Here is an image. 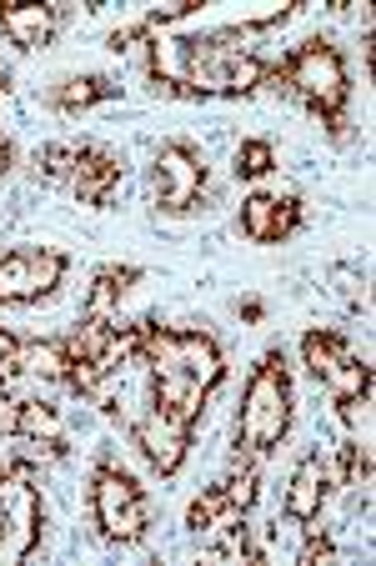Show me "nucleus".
I'll return each mask as SVG.
<instances>
[{"label": "nucleus", "instance_id": "28", "mask_svg": "<svg viewBox=\"0 0 376 566\" xmlns=\"http://www.w3.org/2000/svg\"><path fill=\"white\" fill-rule=\"evenodd\" d=\"M15 352H21V336H11V332H0V381L15 371Z\"/></svg>", "mask_w": 376, "mask_h": 566}, {"label": "nucleus", "instance_id": "8", "mask_svg": "<svg viewBox=\"0 0 376 566\" xmlns=\"http://www.w3.org/2000/svg\"><path fill=\"white\" fill-rule=\"evenodd\" d=\"M71 271V256L51 247H15L0 256V306H31L45 301Z\"/></svg>", "mask_w": 376, "mask_h": 566}, {"label": "nucleus", "instance_id": "31", "mask_svg": "<svg viewBox=\"0 0 376 566\" xmlns=\"http://www.w3.org/2000/svg\"><path fill=\"white\" fill-rule=\"evenodd\" d=\"M6 91H11V75L0 71V101H6Z\"/></svg>", "mask_w": 376, "mask_h": 566}, {"label": "nucleus", "instance_id": "24", "mask_svg": "<svg viewBox=\"0 0 376 566\" xmlns=\"http://www.w3.org/2000/svg\"><path fill=\"white\" fill-rule=\"evenodd\" d=\"M342 417H346V427L356 431V441H362V447H372V386H366V391H356L352 401H342Z\"/></svg>", "mask_w": 376, "mask_h": 566}, {"label": "nucleus", "instance_id": "13", "mask_svg": "<svg viewBox=\"0 0 376 566\" xmlns=\"http://www.w3.org/2000/svg\"><path fill=\"white\" fill-rule=\"evenodd\" d=\"M71 186L81 196V206H96L106 211L116 201V186H121V160L111 156L106 146H75V166H71Z\"/></svg>", "mask_w": 376, "mask_h": 566}, {"label": "nucleus", "instance_id": "10", "mask_svg": "<svg viewBox=\"0 0 376 566\" xmlns=\"http://www.w3.org/2000/svg\"><path fill=\"white\" fill-rule=\"evenodd\" d=\"M301 221H306V206H301V196H247L241 201V231L257 241V247H276V241H286V235L301 231Z\"/></svg>", "mask_w": 376, "mask_h": 566}, {"label": "nucleus", "instance_id": "3", "mask_svg": "<svg viewBox=\"0 0 376 566\" xmlns=\"http://www.w3.org/2000/svg\"><path fill=\"white\" fill-rule=\"evenodd\" d=\"M276 81H286V91L312 111L332 136H346V101H352V71L346 55L336 51L326 35L301 41L296 51H286L276 61Z\"/></svg>", "mask_w": 376, "mask_h": 566}, {"label": "nucleus", "instance_id": "18", "mask_svg": "<svg viewBox=\"0 0 376 566\" xmlns=\"http://www.w3.org/2000/svg\"><path fill=\"white\" fill-rule=\"evenodd\" d=\"M352 356V346H346L342 332H326V326H312V332L301 336V361L312 366V376L322 381L326 371H336V366Z\"/></svg>", "mask_w": 376, "mask_h": 566}, {"label": "nucleus", "instance_id": "15", "mask_svg": "<svg viewBox=\"0 0 376 566\" xmlns=\"http://www.w3.org/2000/svg\"><path fill=\"white\" fill-rule=\"evenodd\" d=\"M146 276L140 266H101L96 276H91V291H86V321H111L121 311V301H126V291L136 286V281Z\"/></svg>", "mask_w": 376, "mask_h": 566}, {"label": "nucleus", "instance_id": "1", "mask_svg": "<svg viewBox=\"0 0 376 566\" xmlns=\"http://www.w3.org/2000/svg\"><path fill=\"white\" fill-rule=\"evenodd\" d=\"M257 25H226V31L206 35H150L146 41V71L156 81V91L166 96H251L257 86L276 81V61H261L257 51H247V35Z\"/></svg>", "mask_w": 376, "mask_h": 566}, {"label": "nucleus", "instance_id": "7", "mask_svg": "<svg viewBox=\"0 0 376 566\" xmlns=\"http://www.w3.org/2000/svg\"><path fill=\"white\" fill-rule=\"evenodd\" d=\"M206 196V160L191 140H166L150 160V201L161 211L181 216L196 211V201Z\"/></svg>", "mask_w": 376, "mask_h": 566}, {"label": "nucleus", "instance_id": "21", "mask_svg": "<svg viewBox=\"0 0 376 566\" xmlns=\"http://www.w3.org/2000/svg\"><path fill=\"white\" fill-rule=\"evenodd\" d=\"M237 181H261L267 171H276V146L271 140H261V136H251V140H241L237 146Z\"/></svg>", "mask_w": 376, "mask_h": 566}, {"label": "nucleus", "instance_id": "23", "mask_svg": "<svg viewBox=\"0 0 376 566\" xmlns=\"http://www.w3.org/2000/svg\"><path fill=\"white\" fill-rule=\"evenodd\" d=\"M211 546H216V556H226V562H251V556H257V546H251V532H247V522L226 526L221 536H211Z\"/></svg>", "mask_w": 376, "mask_h": 566}, {"label": "nucleus", "instance_id": "9", "mask_svg": "<svg viewBox=\"0 0 376 566\" xmlns=\"http://www.w3.org/2000/svg\"><path fill=\"white\" fill-rule=\"evenodd\" d=\"M191 431L186 421H176L171 411L161 407H146L136 421H130V441L140 447V457L150 461V467L161 471V476H176V471L186 467V451H191Z\"/></svg>", "mask_w": 376, "mask_h": 566}, {"label": "nucleus", "instance_id": "22", "mask_svg": "<svg viewBox=\"0 0 376 566\" xmlns=\"http://www.w3.org/2000/svg\"><path fill=\"white\" fill-rule=\"evenodd\" d=\"M71 166H75V146H41L35 150V176L51 186L71 181Z\"/></svg>", "mask_w": 376, "mask_h": 566}, {"label": "nucleus", "instance_id": "14", "mask_svg": "<svg viewBox=\"0 0 376 566\" xmlns=\"http://www.w3.org/2000/svg\"><path fill=\"white\" fill-rule=\"evenodd\" d=\"M111 96H121V86L111 75H65V81H55V86L45 91L51 111H61V116H81V111L101 106V101H111Z\"/></svg>", "mask_w": 376, "mask_h": 566}, {"label": "nucleus", "instance_id": "19", "mask_svg": "<svg viewBox=\"0 0 376 566\" xmlns=\"http://www.w3.org/2000/svg\"><path fill=\"white\" fill-rule=\"evenodd\" d=\"M322 386H326V396H332L336 407H342V401H352L356 391H366V386H372V366L362 361V356H346L342 366H336V371H326L322 376Z\"/></svg>", "mask_w": 376, "mask_h": 566}, {"label": "nucleus", "instance_id": "12", "mask_svg": "<svg viewBox=\"0 0 376 566\" xmlns=\"http://www.w3.org/2000/svg\"><path fill=\"white\" fill-rule=\"evenodd\" d=\"M61 31V11L45 0H0V35L15 51H45Z\"/></svg>", "mask_w": 376, "mask_h": 566}, {"label": "nucleus", "instance_id": "30", "mask_svg": "<svg viewBox=\"0 0 376 566\" xmlns=\"http://www.w3.org/2000/svg\"><path fill=\"white\" fill-rule=\"evenodd\" d=\"M11 160H15V146H11V136L0 130V181H6V171H11Z\"/></svg>", "mask_w": 376, "mask_h": 566}, {"label": "nucleus", "instance_id": "5", "mask_svg": "<svg viewBox=\"0 0 376 566\" xmlns=\"http://www.w3.org/2000/svg\"><path fill=\"white\" fill-rule=\"evenodd\" d=\"M86 506L96 522L101 542L111 546H130L150 532V502L140 492V481L130 476L116 461H96L91 467V486H86Z\"/></svg>", "mask_w": 376, "mask_h": 566}, {"label": "nucleus", "instance_id": "17", "mask_svg": "<svg viewBox=\"0 0 376 566\" xmlns=\"http://www.w3.org/2000/svg\"><path fill=\"white\" fill-rule=\"evenodd\" d=\"M237 522H247V512H237V506H231V496H226L221 486H206V492L186 506V526H191L196 536H206V542H211V536H221L226 526H237Z\"/></svg>", "mask_w": 376, "mask_h": 566}, {"label": "nucleus", "instance_id": "29", "mask_svg": "<svg viewBox=\"0 0 376 566\" xmlns=\"http://www.w3.org/2000/svg\"><path fill=\"white\" fill-rule=\"evenodd\" d=\"M237 316H241V321H251V326H257V321L267 316V306H261V301L251 296V301H241V306H237Z\"/></svg>", "mask_w": 376, "mask_h": 566}, {"label": "nucleus", "instance_id": "26", "mask_svg": "<svg viewBox=\"0 0 376 566\" xmlns=\"http://www.w3.org/2000/svg\"><path fill=\"white\" fill-rule=\"evenodd\" d=\"M336 546L332 536H322V526H306V546H301V566H316V562H332Z\"/></svg>", "mask_w": 376, "mask_h": 566}, {"label": "nucleus", "instance_id": "11", "mask_svg": "<svg viewBox=\"0 0 376 566\" xmlns=\"http://www.w3.org/2000/svg\"><path fill=\"white\" fill-rule=\"evenodd\" d=\"M326 496H332V461H326L322 451H306V457L296 461V471H291L281 506H286L291 522L316 526V522H322Z\"/></svg>", "mask_w": 376, "mask_h": 566}, {"label": "nucleus", "instance_id": "16", "mask_svg": "<svg viewBox=\"0 0 376 566\" xmlns=\"http://www.w3.org/2000/svg\"><path fill=\"white\" fill-rule=\"evenodd\" d=\"M65 336H45V342H21L15 352V376H31V381H45V386H65Z\"/></svg>", "mask_w": 376, "mask_h": 566}, {"label": "nucleus", "instance_id": "4", "mask_svg": "<svg viewBox=\"0 0 376 566\" xmlns=\"http://www.w3.org/2000/svg\"><path fill=\"white\" fill-rule=\"evenodd\" d=\"M291 431V366L286 352H261V361L251 366L247 391H241L237 411V451L247 457H267L286 441Z\"/></svg>", "mask_w": 376, "mask_h": 566}, {"label": "nucleus", "instance_id": "20", "mask_svg": "<svg viewBox=\"0 0 376 566\" xmlns=\"http://www.w3.org/2000/svg\"><path fill=\"white\" fill-rule=\"evenodd\" d=\"M221 492L231 496V506L237 512H251L261 496V476H257V457H247V451H237V467H231V476L221 481Z\"/></svg>", "mask_w": 376, "mask_h": 566}, {"label": "nucleus", "instance_id": "27", "mask_svg": "<svg viewBox=\"0 0 376 566\" xmlns=\"http://www.w3.org/2000/svg\"><path fill=\"white\" fill-rule=\"evenodd\" d=\"M15 437H21V401L0 386V441H15Z\"/></svg>", "mask_w": 376, "mask_h": 566}, {"label": "nucleus", "instance_id": "2", "mask_svg": "<svg viewBox=\"0 0 376 566\" xmlns=\"http://www.w3.org/2000/svg\"><path fill=\"white\" fill-rule=\"evenodd\" d=\"M140 361L150 366V407L171 411L186 427L201 421L206 396L226 381V356L211 332H176L140 321Z\"/></svg>", "mask_w": 376, "mask_h": 566}, {"label": "nucleus", "instance_id": "25", "mask_svg": "<svg viewBox=\"0 0 376 566\" xmlns=\"http://www.w3.org/2000/svg\"><path fill=\"white\" fill-rule=\"evenodd\" d=\"M342 481L346 486H366V481H372V447L346 441L342 447Z\"/></svg>", "mask_w": 376, "mask_h": 566}, {"label": "nucleus", "instance_id": "6", "mask_svg": "<svg viewBox=\"0 0 376 566\" xmlns=\"http://www.w3.org/2000/svg\"><path fill=\"white\" fill-rule=\"evenodd\" d=\"M45 502L35 476H15L0 486V566H15L41 552Z\"/></svg>", "mask_w": 376, "mask_h": 566}]
</instances>
